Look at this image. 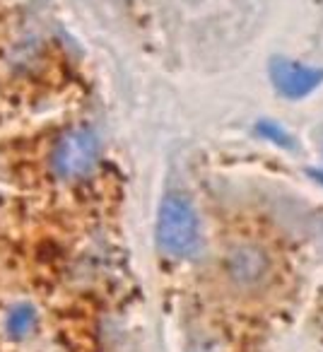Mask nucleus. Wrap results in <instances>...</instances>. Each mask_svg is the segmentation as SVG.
Instances as JSON below:
<instances>
[{
    "label": "nucleus",
    "instance_id": "6",
    "mask_svg": "<svg viewBox=\"0 0 323 352\" xmlns=\"http://www.w3.org/2000/svg\"><path fill=\"white\" fill-rule=\"evenodd\" d=\"M258 131L263 133L265 138H270L273 142H278V145H289V135L282 131V128L278 126V123H270V121H263L258 126Z\"/></svg>",
    "mask_w": 323,
    "mask_h": 352
},
{
    "label": "nucleus",
    "instance_id": "1",
    "mask_svg": "<svg viewBox=\"0 0 323 352\" xmlns=\"http://www.w3.org/2000/svg\"><path fill=\"white\" fill-rule=\"evenodd\" d=\"M198 215L186 196H164L157 215V246L169 258H186L198 249Z\"/></svg>",
    "mask_w": 323,
    "mask_h": 352
},
{
    "label": "nucleus",
    "instance_id": "3",
    "mask_svg": "<svg viewBox=\"0 0 323 352\" xmlns=\"http://www.w3.org/2000/svg\"><path fill=\"white\" fill-rule=\"evenodd\" d=\"M222 270L227 280L239 289H256L268 280L270 275V256L258 244L241 241L225 251Z\"/></svg>",
    "mask_w": 323,
    "mask_h": 352
},
{
    "label": "nucleus",
    "instance_id": "5",
    "mask_svg": "<svg viewBox=\"0 0 323 352\" xmlns=\"http://www.w3.org/2000/svg\"><path fill=\"white\" fill-rule=\"evenodd\" d=\"M34 326H36V311H34V307H30V304H20V307H15L10 314H8L5 328L15 340L27 338L32 331H34Z\"/></svg>",
    "mask_w": 323,
    "mask_h": 352
},
{
    "label": "nucleus",
    "instance_id": "4",
    "mask_svg": "<svg viewBox=\"0 0 323 352\" xmlns=\"http://www.w3.org/2000/svg\"><path fill=\"white\" fill-rule=\"evenodd\" d=\"M270 75H273L275 87L289 99L307 97V94H311L323 80V70L309 68V65L297 63V60H287V58L273 60Z\"/></svg>",
    "mask_w": 323,
    "mask_h": 352
},
{
    "label": "nucleus",
    "instance_id": "2",
    "mask_svg": "<svg viewBox=\"0 0 323 352\" xmlns=\"http://www.w3.org/2000/svg\"><path fill=\"white\" fill-rule=\"evenodd\" d=\"M99 160V138L89 128L68 131L58 140L51 155V169L63 182L82 179L94 169Z\"/></svg>",
    "mask_w": 323,
    "mask_h": 352
},
{
    "label": "nucleus",
    "instance_id": "7",
    "mask_svg": "<svg viewBox=\"0 0 323 352\" xmlns=\"http://www.w3.org/2000/svg\"><path fill=\"white\" fill-rule=\"evenodd\" d=\"M313 176H316V179H321V182H323V171H313Z\"/></svg>",
    "mask_w": 323,
    "mask_h": 352
}]
</instances>
